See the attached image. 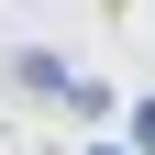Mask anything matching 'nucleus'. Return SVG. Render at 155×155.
I'll use <instances>...</instances> for the list:
<instances>
[{"mask_svg": "<svg viewBox=\"0 0 155 155\" xmlns=\"http://www.w3.org/2000/svg\"><path fill=\"white\" fill-rule=\"evenodd\" d=\"M133 144H144V155H155V100H133Z\"/></svg>", "mask_w": 155, "mask_h": 155, "instance_id": "obj_1", "label": "nucleus"}, {"mask_svg": "<svg viewBox=\"0 0 155 155\" xmlns=\"http://www.w3.org/2000/svg\"><path fill=\"white\" fill-rule=\"evenodd\" d=\"M89 155H111V144H89Z\"/></svg>", "mask_w": 155, "mask_h": 155, "instance_id": "obj_2", "label": "nucleus"}]
</instances>
